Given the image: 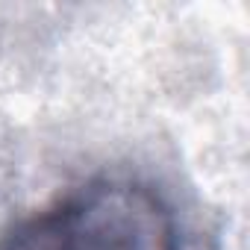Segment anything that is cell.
<instances>
[{
  "label": "cell",
  "mask_w": 250,
  "mask_h": 250,
  "mask_svg": "<svg viewBox=\"0 0 250 250\" xmlns=\"http://www.w3.org/2000/svg\"><path fill=\"white\" fill-rule=\"evenodd\" d=\"M0 250H180V238L159 191L136 180H97L24 221Z\"/></svg>",
  "instance_id": "obj_1"
}]
</instances>
